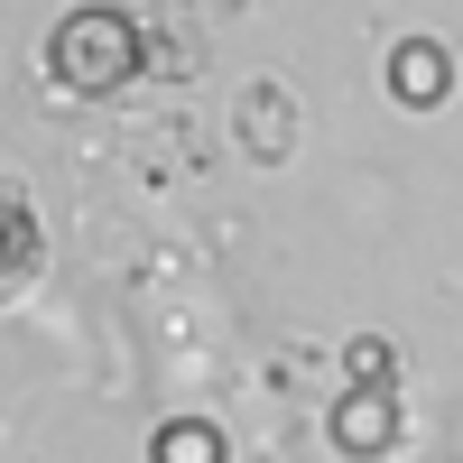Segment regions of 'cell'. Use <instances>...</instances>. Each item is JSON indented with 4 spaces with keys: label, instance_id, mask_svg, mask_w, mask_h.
Wrapping results in <instances>:
<instances>
[{
    "label": "cell",
    "instance_id": "cell-1",
    "mask_svg": "<svg viewBox=\"0 0 463 463\" xmlns=\"http://www.w3.org/2000/svg\"><path fill=\"white\" fill-rule=\"evenodd\" d=\"M37 65H47V84L74 93V102H111V93H130L139 84V65H148V37L130 10H111V0H84V10H65L47 28V47H37Z\"/></svg>",
    "mask_w": 463,
    "mask_h": 463
},
{
    "label": "cell",
    "instance_id": "cell-2",
    "mask_svg": "<svg viewBox=\"0 0 463 463\" xmlns=\"http://www.w3.org/2000/svg\"><path fill=\"white\" fill-rule=\"evenodd\" d=\"M380 84H390L399 111H445V93H454V47H445V37H390Z\"/></svg>",
    "mask_w": 463,
    "mask_h": 463
},
{
    "label": "cell",
    "instance_id": "cell-3",
    "mask_svg": "<svg viewBox=\"0 0 463 463\" xmlns=\"http://www.w3.org/2000/svg\"><path fill=\"white\" fill-rule=\"evenodd\" d=\"M325 427H334V445L353 454V463H380V454L399 445V390H371V380H353V390L334 399Z\"/></svg>",
    "mask_w": 463,
    "mask_h": 463
},
{
    "label": "cell",
    "instance_id": "cell-4",
    "mask_svg": "<svg viewBox=\"0 0 463 463\" xmlns=\"http://www.w3.org/2000/svg\"><path fill=\"white\" fill-rule=\"evenodd\" d=\"M148 463H232V436L185 408V417H158V427H148Z\"/></svg>",
    "mask_w": 463,
    "mask_h": 463
},
{
    "label": "cell",
    "instance_id": "cell-5",
    "mask_svg": "<svg viewBox=\"0 0 463 463\" xmlns=\"http://www.w3.org/2000/svg\"><path fill=\"white\" fill-rule=\"evenodd\" d=\"M0 222H10V269H0V297H28V279L47 269V241H37V204H28V185H10V195H0Z\"/></svg>",
    "mask_w": 463,
    "mask_h": 463
},
{
    "label": "cell",
    "instance_id": "cell-6",
    "mask_svg": "<svg viewBox=\"0 0 463 463\" xmlns=\"http://www.w3.org/2000/svg\"><path fill=\"white\" fill-rule=\"evenodd\" d=\"M353 380H371V390H390V380H399V353H390V343H353Z\"/></svg>",
    "mask_w": 463,
    "mask_h": 463
}]
</instances>
